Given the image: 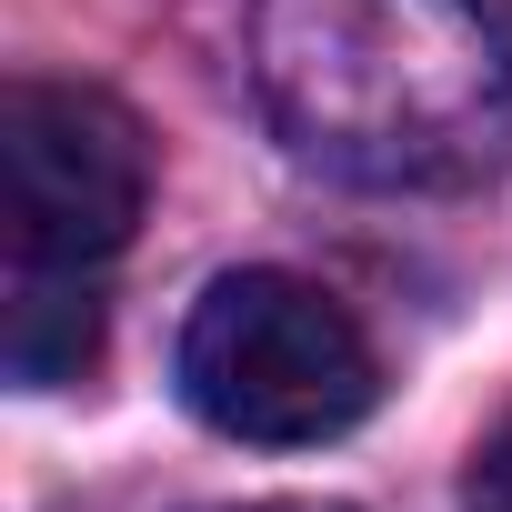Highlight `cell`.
Returning a JSON list of instances; mask_svg holds the SVG:
<instances>
[{
  "mask_svg": "<svg viewBox=\"0 0 512 512\" xmlns=\"http://www.w3.org/2000/svg\"><path fill=\"white\" fill-rule=\"evenodd\" d=\"M282 141L362 191H452L512 161V0H262Z\"/></svg>",
  "mask_w": 512,
  "mask_h": 512,
  "instance_id": "obj_1",
  "label": "cell"
},
{
  "mask_svg": "<svg viewBox=\"0 0 512 512\" xmlns=\"http://www.w3.org/2000/svg\"><path fill=\"white\" fill-rule=\"evenodd\" d=\"M181 402L262 452H302L352 432L382 402V362L362 322L302 272H221L181 322Z\"/></svg>",
  "mask_w": 512,
  "mask_h": 512,
  "instance_id": "obj_2",
  "label": "cell"
},
{
  "mask_svg": "<svg viewBox=\"0 0 512 512\" xmlns=\"http://www.w3.org/2000/svg\"><path fill=\"white\" fill-rule=\"evenodd\" d=\"M151 141L111 91L11 81L0 91V211L21 272H101L141 231Z\"/></svg>",
  "mask_w": 512,
  "mask_h": 512,
  "instance_id": "obj_3",
  "label": "cell"
},
{
  "mask_svg": "<svg viewBox=\"0 0 512 512\" xmlns=\"http://www.w3.org/2000/svg\"><path fill=\"white\" fill-rule=\"evenodd\" d=\"M0 352H11V382H31V392L81 382L91 352H101L91 272H21L11 282V312H0Z\"/></svg>",
  "mask_w": 512,
  "mask_h": 512,
  "instance_id": "obj_4",
  "label": "cell"
},
{
  "mask_svg": "<svg viewBox=\"0 0 512 512\" xmlns=\"http://www.w3.org/2000/svg\"><path fill=\"white\" fill-rule=\"evenodd\" d=\"M462 512H512V432L482 442V462H472V482H462Z\"/></svg>",
  "mask_w": 512,
  "mask_h": 512,
  "instance_id": "obj_5",
  "label": "cell"
},
{
  "mask_svg": "<svg viewBox=\"0 0 512 512\" xmlns=\"http://www.w3.org/2000/svg\"><path fill=\"white\" fill-rule=\"evenodd\" d=\"M241 512H342V502H241Z\"/></svg>",
  "mask_w": 512,
  "mask_h": 512,
  "instance_id": "obj_6",
  "label": "cell"
}]
</instances>
